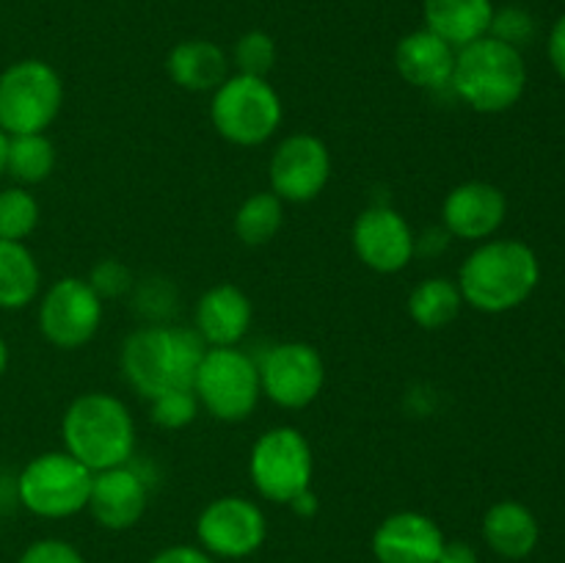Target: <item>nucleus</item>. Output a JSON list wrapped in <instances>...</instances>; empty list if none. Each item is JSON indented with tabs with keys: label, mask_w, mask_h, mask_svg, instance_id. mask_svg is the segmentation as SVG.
I'll list each match as a JSON object with an SVG mask.
<instances>
[{
	"label": "nucleus",
	"mask_w": 565,
	"mask_h": 563,
	"mask_svg": "<svg viewBox=\"0 0 565 563\" xmlns=\"http://www.w3.org/2000/svg\"><path fill=\"white\" fill-rule=\"evenodd\" d=\"M207 346L185 326L147 323L121 342L119 368L127 384L141 397L171 390H191Z\"/></svg>",
	"instance_id": "nucleus-1"
},
{
	"label": "nucleus",
	"mask_w": 565,
	"mask_h": 563,
	"mask_svg": "<svg viewBox=\"0 0 565 563\" xmlns=\"http://www.w3.org/2000/svg\"><path fill=\"white\" fill-rule=\"evenodd\" d=\"M463 304L486 315H502L522 307L541 282L539 254L513 237L478 243L458 270Z\"/></svg>",
	"instance_id": "nucleus-2"
},
{
	"label": "nucleus",
	"mask_w": 565,
	"mask_h": 563,
	"mask_svg": "<svg viewBox=\"0 0 565 563\" xmlns=\"http://www.w3.org/2000/svg\"><path fill=\"white\" fill-rule=\"evenodd\" d=\"M61 439L72 458L92 472L121 467L136 456V419L121 397L83 392L61 417Z\"/></svg>",
	"instance_id": "nucleus-3"
},
{
	"label": "nucleus",
	"mask_w": 565,
	"mask_h": 563,
	"mask_svg": "<svg viewBox=\"0 0 565 563\" xmlns=\"http://www.w3.org/2000/svg\"><path fill=\"white\" fill-rule=\"evenodd\" d=\"M527 88V64L522 50L483 36L456 53L450 92L478 114H502L522 99Z\"/></svg>",
	"instance_id": "nucleus-4"
},
{
	"label": "nucleus",
	"mask_w": 565,
	"mask_h": 563,
	"mask_svg": "<svg viewBox=\"0 0 565 563\" xmlns=\"http://www.w3.org/2000/svg\"><path fill=\"white\" fill-rule=\"evenodd\" d=\"M215 132L235 147H259L270 141L285 119V105L268 77L230 75L210 99Z\"/></svg>",
	"instance_id": "nucleus-5"
},
{
	"label": "nucleus",
	"mask_w": 565,
	"mask_h": 563,
	"mask_svg": "<svg viewBox=\"0 0 565 563\" xmlns=\"http://www.w3.org/2000/svg\"><path fill=\"white\" fill-rule=\"evenodd\" d=\"M191 390L199 406L221 423L248 419L263 395L257 362L237 346L207 348Z\"/></svg>",
	"instance_id": "nucleus-6"
},
{
	"label": "nucleus",
	"mask_w": 565,
	"mask_h": 563,
	"mask_svg": "<svg viewBox=\"0 0 565 563\" xmlns=\"http://www.w3.org/2000/svg\"><path fill=\"white\" fill-rule=\"evenodd\" d=\"M94 472L66 450L31 458L17 475V500L42 519H70L88 506Z\"/></svg>",
	"instance_id": "nucleus-7"
},
{
	"label": "nucleus",
	"mask_w": 565,
	"mask_h": 563,
	"mask_svg": "<svg viewBox=\"0 0 565 563\" xmlns=\"http://www.w3.org/2000/svg\"><path fill=\"white\" fill-rule=\"evenodd\" d=\"M61 105L64 81L47 61H17L0 75V127L9 136L44 132L58 119Z\"/></svg>",
	"instance_id": "nucleus-8"
},
{
	"label": "nucleus",
	"mask_w": 565,
	"mask_h": 563,
	"mask_svg": "<svg viewBox=\"0 0 565 563\" xmlns=\"http://www.w3.org/2000/svg\"><path fill=\"white\" fill-rule=\"evenodd\" d=\"M312 445L292 425H276L254 442L248 478L263 500L287 506L296 495L312 489Z\"/></svg>",
	"instance_id": "nucleus-9"
},
{
	"label": "nucleus",
	"mask_w": 565,
	"mask_h": 563,
	"mask_svg": "<svg viewBox=\"0 0 565 563\" xmlns=\"http://www.w3.org/2000/svg\"><path fill=\"white\" fill-rule=\"evenodd\" d=\"M196 539L207 555L221 557V561H243L265 544L268 519L263 508L248 497H215L199 513Z\"/></svg>",
	"instance_id": "nucleus-10"
},
{
	"label": "nucleus",
	"mask_w": 565,
	"mask_h": 563,
	"mask_svg": "<svg viewBox=\"0 0 565 563\" xmlns=\"http://www.w3.org/2000/svg\"><path fill=\"white\" fill-rule=\"evenodd\" d=\"M259 368V386L270 403L281 408H307L320 397L326 386V362L320 351L309 342L290 340L276 342L263 359Z\"/></svg>",
	"instance_id": "nucleus-11"
},
{
	"label": "nucleus",
	"mask_w": 565,
	"mask_h": 563,
	"mask_svg": "<svg viewBox=\"0 0 565 563\" xmlns=\"http://www.w3.org/2000/svg\"><path fill=\"white\" fill-rule=\"evenodd\" d=\"M105 301L81 276H64L39 301V331L50 346L75 351L94 340L103 323Z\"/></svg>",
	"instance_id": "nucleus-12"
},
{
	"label": "nucleus",
	"mask_w": 565,
	"mask_h": 563,
	"mask_svg": "<svg viewBox=\"0 0 565 563\" xmlns=\"http://www.w3.org/2000/svg\"><path fill=\"white\" fill-rule=\"evenodd\" d=\"M270 191L281 202L303 204L318 199L331 180V152L318 136L292 132L270 155Z\"/></svg>",
	"instance_id": "nucleus-13"
},
{
	"label": "nucleus",
	"mask_w": 565,
	"mask_h": 563,
	"mask_svg": "<svg viewBox=\"0 0 565 563\" xmlns=\"http://www.w3.org/2000/svg\"><path fill=\"white\" fill-rule=\"evenodd\" d=\"M353 252L375 274H401L417 254V235L401 210L373 204L356 215L351 230Z\"/></svg>",
	"instance_id": "nucleus-14"
},
{
	"label": "nucleus",
	"mask_w": 565,
	"mask_h": 563,
	"mask_svg": "<svg viewBox=\"0 0 565 563\" xmlns=\"http://www.w3.org/2000/svg\"><path fill=\"white\" fill-rule=\"evenodd\" d=\"M149 478L143 469L127 461L121 467L94 472L88 491V513L105 530H130L149 508Z\"/></svg>",
	"instance_id": "nucleus-15"
},
{
	"label": "nucleus",
	"mask_w": 565,
	"mask_h": 563,
	"mask_svg": "<svg viewBox=\"0 0 565 563\" xmlns=\"http://www.w3.org/2000/svg\"><path fill=\"white\" fill-rule=\"evenodd\" d=\"M508 215V199L494 182L469 180L452 188L441 204V224L447 235L469 243H483L500 232Z\"/></svg>",
	"instance_id": "nucleus-16"
},
{
	"label": "nucleus",
	"mask_w": 565,
	"mask_h": 563,
	"mask_svg": "<svg viewBox=\"0 0 565 563\" xmlns=\"http://www.w3.org/2000/svg\"><path fill=\"white\" fill-rule=\"evenodd\" d=\"M445 541L428 513L395 511L375 528L370 550L379 563H436Z\"/></svg>",
	"instance_id": "nucleus-17"
},
{
	"label": "nucleus",
	"mask_w": 565,
	"mask_h": 563,
	"mask_svg": "<svg viewBox=\"0 0 565 563\" xmlns=\"http://www.w3.org/2000/svg\"><path fill=\"white\" fill-rule=\"evenodd\" d=\"M254 320L252 298L232 282L210 287L202 293L193 309V331L207 348L241 346Z\"/></svg>",
	"instance_id": "nucleus-18"
},
{
	"label": "nucleus",
	"mask_w": 565,
	"mask_h": 563,
	"mask_svg": "<svg viewBox=\"0 0 565 563\" xmlns=\"http://www.w3.org/2000/svg\"><path fill=\"white\" fill-rule=\"evenodd\" d=\"M456 53L452 44L436 36L428 28L406 33L395 47V66L406 83L425 92H441L450 88L452 70H456Z\"/></svg>",
	"instance_id": "nucleus-19"
},
{
	"label": "nucleus",
	"mask_w": 565,
	"mask_h": 563,
	"mask_svg": "<svg viewBox=\"0 0 565 563\" xmlns=\"http://www.w3.org/2000/svg\"><path fill=\"white\" fill-rule=\"evenodd\" d=\"M166 72L185 92H215L230 77V59L210 39H185L166 55Z\"/></svg>",
	"instance_id": "nucleus-20"
},
{
	"label": "nucleus",
	"mask_w": 565,
	"mask_h": 563,
	"mask_svg": "<svg viewBox=\"0 0 565 563\" xmlns=\"http://www.w3.org/2000/svg\"><path fill=\"white\" fill-rule=\"evenodd\" d=\"M541 528L535 513L519 500H500L486 511L483 541L505 561H522L539 546Z\"/></svg>",
	"instance_id": "nucleus-21"
},
{
	"label": "nucleus",
	"mask_w": 565,
	"mask_h": 563,
	"mask_svg": "<svg viewBox=\"0 0 565 563\" xmlns=\"http://www.w3.org/2000/svg\"><path fill=\"white\" fill-rule=\"evenodd\" d=\"M425 28L456 50L489 36L494 3L491 0H425Z\"/></svg>",
	"instance_id": "nucleus-22"
},
{
	"label": "nucleus",
	"mask_w": 565,
	"mask_h": 563,
	"mask_svg": "<svg viewBox=\"0 0 565 563\" xmlns=\"http://www.w3.org/2000/svg\"><path fill=\"white\" fill-rule=\"evenodd\" d=\"M42 268L20 241H0V309H22L39 296Z\"/></svg>",
	"instance_id": "nucleus-23"
},
{
	"label": "nucleus",
	"mask_w": 565,
	"mask_h": 563,
	"mask_svg": "<svg viewBox=\"0 0 565 563\" xmlns=\"http://www.w3.org/2000/svg\"><path fill=\"white\" fill-rule=\"evenodd\" d=\"M461 309L463 296L458 290V282L447 279V276L423 279L408 296V315L425 331L447 329L461 315Z\"/></svg>",
	"instance_id": "nucleus-24"
},
{
	"label": "nucleus",
	"mask_w": 565,
	"mask_h": 563,
	"mask_svg": "<svg viewBox=\"0 0 565 563\" xmlns=\"http://www.w3.org/2000/svg\"><path fill=\"white\" fill-rule=\"evenodd\" d=\"M55 144L44 132H22L9 136V152H6V174L14 177L20 185H36L44 182L55 169Z\"/></svg>",
	"instance_id": "nucleus-25"
},
{
	"label": "nucleus",
	"mask_w": 565,
	"mask_h": 563,
	"mask_svg": "<svg viewBox=\"0 0 565 563\" xmlns=\"http://www.w3.org/2000/svg\"><path fill=\"white\" fill-rule=\"evenodd\" d=\"M285 224V202L274 191H257L235 213V235L246 246H265Z\"/></svg>",
	"instance_id": "nucleus-26"
},
{
	"label": "nucleus",
	"mask_w": 565,
	"mask_h": 563,
	"mask_svg": "<svg viewBox=\"0 0 565 563\" xmlns=\"http://www.w3.org/2000/svg\"><path fill=\"white\" fill-rule=\"evenodd\" d=\"M36 196L28 188H6L0 191V241H25L39 226Z\"/></svg>",
	"instance_id": "nucleus-27"
},
{
	"label": "nucleus",
	"mask_w": 565,
	"mask_h": 563,
	"mask_svg": "<svg viewBox=\"0 0 565 563\" xmlns=\"http://www.w3.org/2000/svg\"><path fill=\"white\" fill-rule=\"evenodd\" d=\"M230 64H235V75L268 77L276 64V42L265 31L243 33L232 47Z\"/></svg>",
	"instance_id": "nucleus-28"
},
{
	"label": "nucleus",
	"mask_w": 565,
	"mask_h": 563,
	"mask_svg": "<svg viewBox=\"0 0 565 563\" xmlns=\"http://www.w3.org/2000/svg\"><path fill=\"white\" fill-rule=\"evenodd\" d=\"M199 408L202 406H199L193 390H171L149 401V417L158 428L180 431L196 419Z\"/></svg>",
	"instance_id": "nucleus-29"
},
{
	"label": "nucleus",
	"mask_w": 565,
	"mask_h": 563,
	"mask_svg": "<svg viewBox=\"0 0 565 563\" xmlns=\"http://www.w3.org/2000/svg\"><path fill=\"white\" fill-rule=\"evenodd\" d=\"M535 31H539V25H535V17L527 9H522V6H505V9H494L489 36L522 50L524 44L533 42Z\"/></svg>",
	"instance_id": "nucleus-30"
},
{
	"label": "nucleus",
	"mask_w": 565,
	"mask_h": 563,
	"mask_svg": "<svg viewBox=\"0 0 565 563\" xmlns=\"http://www.w3.org/2000/svg\"><path fill=\"white\" fill-rule=\"evenodd\" d=\"M86 282L103 301H110V298H121L125 293H130L132 274L125 263H119V259H99Z\"/></svg>",
	"instance_id": "nucleus-31"
},
{
	"label": "nucleus",
	"mask_w": 565,
	"mask_h": 563,
	"mask_svg": "<svg viewBox=\"0 0 565 563\" xmlns=\"http://www.w3.org/2000/svg\"><path fill=\"white\" fill-rule=\"evenodd\" d=\"M17 563H86V557L64 539H39L22 550Z\"/></svg>",
	"instance_id": "nucleus-32"
},
{
	"label": "nucleus",
	"mask_w": 565,
	"mask_h": 563,
	"mask_svg": "<svg viewBox=\"0 0 565 563\" xmlns=\"http://www.w3.org/2000/svg\"><path fill=\"white\" fill-rule=\"evenodd\" d=\"M149 563H215V557L207 555L202 546L171 544L163 546L160 552H154V555L149 557Z\"/></svg>",
	"instance_id": "nucleus-33"
},
{
	"label": "nucleus",
	"mask_w": 565,
	"mask_h": 563,
	"mask_svg": "<svg viewBox=\"0 0 565 563\" xmlns=\"http://www.w3.org/2000/svg\"><path fill=\"white\" fill-rule=\"evenodd\" d=\"M546 53H550L552 70L565 81V14L557 17V22L552 25L550 39H546Z\"/></svg>",
	"instance_id": "nucleus-34"
},
{
	"label": "nucleus",
	"mask_w": 565,
	"mask_h": 563,
	"mask_svg": "<svg viewBox=\"0 0 565 563\" xmlns=\"http://www.w3.org/2000/svg\"><path fill=\"white\" fill-rule=\"evenodd\" d=\"M436 563H480L478 557V550H475L469 541H445V546H441L439 552V561Z\"/></svg>",
	"instance_id": "nucleus-35"
},
{
	"label": "nucleus",
	"mask_w": 565,
	"mask_h": 563,
	"mask_svg": "<svg viewBox=\"0 0 565 563\" xmlns=\"http://www.w3.org/2000/svg\"><path fill=\"white\" fill-rule=\"evenodd\" d=\"M287 506L292 508V513H296V517L312 519L315 513H318L320 502H318V495H315L312 489H307V491H301V495H296V497H292V500L287 502Z\"/></svg>",
	"instance_id": "nucleus-36"
},
{
	"label": "nucleus",
	"mask_w": 565,
	"mask_h": 563,
	"mask_svg": "<svg viewBox=\"0 0 565 563\" xmlns=\"http://www.w3.org/2000/svg\"><path fill=\"white\" fill-rule=\"evenodd\" d=\"M6 152H9V132L0 127V177L6 174Z\"/></svg>",
	"instance_id": "nucleus-37"
},
{
	"label": "nucleus",
	"mask_w": 565,
	"mask_h": 563,
	"mask_svg": "<svg viewBox=\"0 0 565 563\" xmlns=\"http://www.w3.org/2000/svg\"><path fill=\"white\" fill-rule=\"evenodd\" d=\"M6 368H9V346H6V340L0 337V375L6 373Z\"/></svg>",
	"instance_id": "nucleus-38"
}]
</instances>
